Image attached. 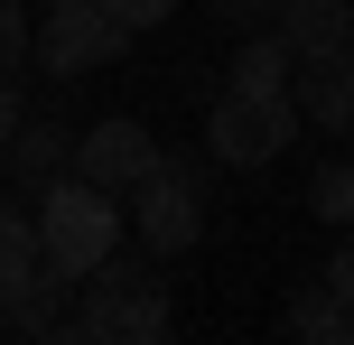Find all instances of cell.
Masks as SVG:
<instances>
[{
	"label": "cell",
	"instance_id": "obj_1",
	"mask_svg": "<svg viewBox=\"0 0 354 345\" xmlns=\"http://www.w3.org/2000/svg\"><path fill=\"white\" fill-rule=\"evenodd\" d=\"M75 345H159L168 336V290L149 280V252H103L84 271V299L66 308Z\"/></svg>",
	"mask_w": 354,
	"mask_h": 345
},
{
	"label": "cell",
	"instance_id": "obj_2",
	"mask_svg": "<svg viewBox=\"0 0 354 345\" xmlns=\"http://www.w3.org/2000/svg\"><path fill=\"white\" fill-rule=\"evenodd\" d=\"M28 224H37V261L66 271V280H84L103 252H122V196L93 187V178H75V168L28 196Z\"/></svg>",
	"mask_w": 354,
	"mask_h": 345
},
{
	"label": "cell",
	"instance_id": "obj_3",
	"mask_svg": "<svg viewBox=\"0 0 354 345\" xmlns=\"http://www.w3.org/2000/svg\"><path fill=\"white\" fill-rule=\"evenodd\" d=\"M205 187H214V149L187 159V149H159L140 187H131V224H140V252L149 261H177L205 243Z\"/></svg>",
	"mask_w": 354,
	"mask_h": 345
},
{
	"label": "cell",
	"instance_id": "obj_4",
	"mask_svg": "<svg viewBox=\"0 0 354 345\" xmlns=\"http://www.w3.org/2000/svg\"><path fill=\"white\" fill-rule=\"evenodd\" d=\"M289 140H299V103H289V93H243V84H224L214 112H205L214 168H270Z\"/></svg>",
	"mask_w": 354,
	"mask_h": 345
},
{
	"label": "cell",
	"instance_id": "obj_5",
	"mask_svg": "<svg viewBox=\"0 0 354 345\" xmlns=\"http://www.w3.org/2000/svg\"><path fill=\"white\" fill-rule=\"evenodd\" d=\"M131 47V28L112 19V0H37V47H28V66H47V75H93V66H112V56Z\"/></svg>",
	"mask_w": 354,
	"mask_h": 345
},
{
	"label": "cell",
	"instance_id": "obj_6",
	"mask_svg": "<svg viewBox=\"0 0 354 345\" xmlns=\"http://www.w3.org/2000/svg\"><path fill=\"white\" fill-rule=\"evenodd\" d=\"M289 103H299L308 131H354V47H299Z\"/></svg>",
	"mask_w": 354,
	"mask_h": 345
},
{
	"label": "cell",
	"instance_id": "obj_7",
	"mask_svg": "<svg viewBox=\"0 0 354 345\" xmlns=\"http://www.w3.org/2000/svg\"><path fill=\"white\" fill-rule=\"evenodd\" d=\"M149 168H159V131L149 122H93L84 140H75V178L112 187V196H131Z\"/></svg>",
	"mask_w": 354,
	"mask_h": 345
},
{
	"label": "cell",
	"instance_id": "obj_8",
	"mask_svg": "<svg viewBox=\"0 0 354 345\" xmlns=\"http://www.w3.org/2000/svg\"><path fill=\"white\" fill-rule=\"evenodd\" d=\"M66 168H75V131H66V122H19V131H10V159H0V178H10L19 196L56 187Z\"/></svg>",
	"mask_w": 354,
	"mask_h": 345
},
{
	"label": "cell",
	"instance_id": "obj_9",
	"mask_svg": "<svg viewBox=\"0 0 354 345\" xmlns=\"http://www.w3.org/2000/svg\"><path fill=\"white\" fill-rule=\"evenodd\" d=\"M280 336H299V345H354V308L326 290V280H308V290L280 308Z\"/></svg>",
	"mask_w": 354,
	"mask_h": 345
},
{
	"label": "cell",
	"instance_id": "obj_10",
	"mask_svg": "<svg viewBox=\"0 0 354 345\" xmlns=\"http://www.w3.org/2000/svg\"><path fill=\"white\" fill-rule=\"evenodd\" d=\"M289 66H299V47H289L280 28H252L243 47H233L224 84H243V93H289Z\"/></svg>",
	"mask_w": 354,
	"mask_h": 345
},
{
	"label": "cell",
	"instance_id": "obj_11",
	"mask_svg": "<svg viewBox=\"0 0 354 345\" xmlns=\"http://www.w3.org/2000/svg\"><path fill=\"white\" fill-rule=\"evenodd\" d=\"M289 47H354V0H280Z\"/></svg>",
	"mask_w": 354,
	"mask_h": 345
},
{
	"label": "cell",
	"instance_id": "obj_12",
	"mask_svg": "<svg viewBox=\"0 0 354 345\" xmlns=\"http://www.w3.org/2000/svg\"><path fill=\"white\" fill-rule=\"evenodd\" d=\"M37 280V224L28 205H0V299H19Z\"/></svg>",
	"mask_w": 354,
	"mask_h": 345
},
{
	"label": "cell",
	"instance_id": "obj_13",
	"mask_svg": "<svg viewBox=\"0 0 354 345\" xmlns=\"http://www.w3.org/2000/svg\"><path fill=\"white\" fill-rule=\"evenodd\" d=\"M308 215H317V224H336V234L354 224V159H326L317 178H308Z\"/></svg>",
	"mask_w": 354,
	"mask_h": 345
},
{
	"label": "cell",
	"instance_id": "obj_14",
	"mask_svg": "<svg viewBox=\"0 0 354 345\" xmlns=\"http://www.w3.org/2000/svg\"><path fill=\"white\" fill-rule=\"evenodd\" d=\"M28 47H37L28 0H0V75H19V66H28Z\"/></svg>",
	"mask_w": 354,
	"mask_h": 345
},
{
	"label": "cell",
	"instance_id": "obj_15",
	"mask_svg": "<svg viewBox=\"0 0 354 345\" xmlns=\"http://www.w3.org/2000/svg\"><path fill=\"white\" fill-rule=\"evenodd\" d=\"M112 19L140 37V28H168V19H177V0H112Z\"/></svg>",
	"mask_w": 354,
	"mask_h": 345
},
{
	"label": "cell",
	"instance_id": "obj_16",
	"mask_svg": "<svg viewBox=\"0 0 354 345\" xmlns=\"http://www.w3.org/2000/svg\"><path fill=\"white\" fill-rule=\"evenodd\" d=\"M317 280H326V290L354 308V224H345V243H336V252H326V271H317Z\"/></svg>",
	"mask_w": 354,
	"mask_h": 345
},
{
	"label": "cell",
	"instance_id": "obj_17",
	"mask_svg": "<svg viewBox=\"0 0 354 345\" xmlns=\"http://www.w3.org/2000/svg\"><path fill=\"white\" fill-rule=\"evenodd\" d=\"M19 122H28V103H19V75H0V140H10Z\"/></svg>",
	"mask_w": 354,
	"mask_h": 345
},
{
	"label": "cell",
	"instance_id": "obj_18",
	"mask_svg": "<svg viewBox=\"0 0 354 345\" xmlns=\"http://www.w3.org/2000/svg\"><path fill=\"white\" fill-rule=\"evenodd\" d=\"M0 159H10V140H0Z\"/></svg>",
	"mask_w": 354,
	"mask_h": 345
}]
</instances>
